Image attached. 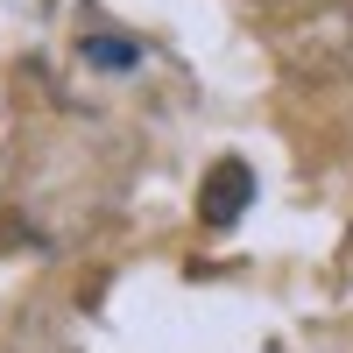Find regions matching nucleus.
I'll return each mask as SVG.
<instances>
[{
	"mask_svg": "<svg viewBox=\"0 0 353 353\" xmlns=\"http://www.w3.org/2000/svg\"><path fill=\"white\" fill-rule=\"evenodd\" d=\"M283 50L311 71H353V0H318V21L283 28Z\"/></svg>",
	"mask_w": 353,
	"mask_h": 353,
	"instance_id": "1",
	"label": "nucleus"
},
{
	"mask_svg": "<svg viewBox=\"0 0 353 353\" xmlns=\"http://www.w3.org/2000/svg\"><path fill=\"white\" fill-rule=\"evenodd\" d=\"M248 198H254V170L241 156H226L212 176H205V191H198V219L205 226H233V219L248 212Z\"/></svg>",
	"mask_w": 353,
	"mask_h": 353,
	"instance_id": "2",
	"label": "nucleus"
},
{
	"mask_svg": "<svg viewBox=\"0 0 353 353\" xmlns=\"http://www.w3.org/2000/svg\"><path fill=\"white\" fill-rule=\"evenodd\" d=\"M85 57H92V64H113V71H128V64H134V43H85Z\"/></svg>",
	"mask_w": 353,
	"mask_h": 353,
	"instance_id": "3",
	"label": "nucleus"
}]
</instances>
